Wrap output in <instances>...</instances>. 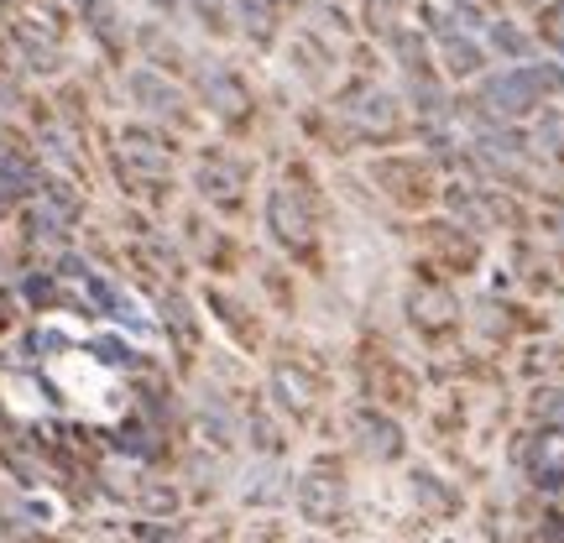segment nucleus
<instances>
[{
  "mask_svg": "<svg viewBox=\"0 0 564 543\" xmlns=\"http://www.w3.org/2000/svg\"><path fill=\"white\" fill-rule=\"evenodd\" d=\"M261 225L267 240L278 246V257L304 272V278H325L329 251H325V184L314 178L304 157L282 167V178L261 199Z\"/></svg>",
  "mask_w": 564,
  "mask_h": 543,
  "instance_id": "obj_1",
  "label": "nucleus"
},
{
  "mask_svg": "<svg viewBox=\"0 0 564 543\" xmlns=\"http://www.w3.org/2000/svg\"><path fill=\"white\" fill-rule=\"evenodd\" d=\"M366 184L376 189V199L392 214H434L439 210V193H445V178H439V163L428 152H402V146H387V152H372L366 163Z\"/></svg>",
  "mask_w": 564,
  "mask_h": 543,
  "instance_id": "obj_2",
  "label": "nucleus"
},
{
  "mask_svg": "<svg viewBox=\"0 0 564 543\" xmlns=\"http://www.w3.org/2000/svg\"><path fill=\"white\" fill-rule=\"evenodd\" d=\"M351 366H355V387H361V398L372 408H387L398 418L419 408V392H423L419 366H408L387 334H361L351 351Z\"/></svg>",
  "mask_w": 564,
  "mask_h": 543,
  "instance_id": "obj_3",
  "label": "nucleus"
},
{
  "mask_svg": "<svg viewBox=\"0 0 564 543\" xmlns=\"http://www.w3.org/2000/svg\"><path fill=\"white\" fill-rule=\"evenodd\" d=\"M267 392H272L267 402H272L278 413H287L293 424H314L329 398L325 355L314 351V345H298V340H278L272 371H267Z\"/></svg>",
  "mask_w": 564,
  "mask_h": 543,
  "instance_id": "obj_4",
  "label": "nucleus"
},
{
  "mask_svg": "<svg viewBox=\"0 0 564 543\" xmlns=\"http://www.w3.org/2000/svg\"><path fill=\"white\" fill-rule=\"evenodd\" d=\"M402 324L413 330V340H423L428 351H439L449 345L460 324H466V304H460V293L449 287V278L439 272H428L413 261V272H408V283H402Z\"/></svg>",
  "mask_w": 564,
  "mask_h": 543,
  "instance_id": "obj_5",
  "label": "nucleus"
},
{
  "mask_svg": "<svg viewBox=\"0 0 564 543\" xmlns=\"http://www.w3.org/2000/svg\"><path fill=\"white\" fill-rule=\"evenodd\" d=\"M110 167H116L120 189L131 193V199H146V204H163L167 189H173V142L157 137V131H146V126H126L120 131V146L110 152Z\"/></svg>",
  "mask_w": 564,
  "mask_h": 543,
  "instance_id": "obj_6",
  "label": "nucleus"
},
{
  "mask_svg": "<svg viewBox=\"0 0 564 543\" xmlns=\"http://www.w3.org/2000/svg\"><path fill=\"white\" fill-rule=\"evenodd\" d=\"M334 116L345 126V137L355 146H398L408 131V99L381 90V84H355L351 95L334 99Z\"/></svg>",
  "mask_w": 564,
  "mask_h": 543,
  "instance_id": "obj_7",
  "label": "nucleus"
},
{
  "mask_svg": "<svg viewBox=\"0 0 564 543\" xmlns=\"http://www.w3.org/2000/svg\"><path fill=\"white\" fill-rule=\"evenodd\" d=\"M413 251H419L413 261L439 272V278H470L481 267V257H486L481 236L466 231L460 220H449V214H423L413 225Z\"/></svg>",
  "mask_w": 564,
  "mask_h": 543,
  "instance_id": "obj_8",
  "label": "nucleus"
},
{
  "mask_svg": "<svg viewBox=\"0 0 564 543\" xmlns=\"http://www.w3.org/2000/svg\"><path fill=\"white\" fill-rule=\"evenodd\" d=\"M193 189H199V199L214 214L235 220V214H246V204H251V163L225 152V146H204L199 163H193Z\"/></svg>",
  "mask_w": 564,
  "mask_h": 543,
  "instance_id": "obj_9",
  "label": "nucleus"
},
{
  "mask_svg": "<svg viewBox=\"0 0 564 543\" xmlns=\"http://www.w3.org/2000/svg\"><path fill=\"white\" fill-rule=\"evenodd\" d=\"M293 501H298L304 522H314V528L345 522V512H351V486H345L340 460L325 455V460H314L304 475H293Z\"/></svg>",
  "mask_w": 564,
  "mask_h": 543,
  "instance_id": "obj_10",
  "label": "nucleus"
},
{
  "mask_svg": "<svg viewBox=\"0 0 564 543\" xmlns=\"http://www.w3.org/2000/svg\"><path fill=\"white\" fill-rule=\"evenodd\" d=\"M351 439L366 460H376V465H398L402 455H408L402 418L387 413V408H372V402H355L351 408Z\"/></svg>",
  "mask_w": 564,
  "mask_h": 543,
  "instance_id": "obj_11",
  "label": "nucleus"
},
{
  "mask_svg": "<svg viewBox=\"0 0 564 543\" xmlns=\"http://www.w3.org/2000/svg\"><path fill=\"white\" fill-rule=\"evenodd\" d=\"M204 308H210L214 319H220V330L231 334L235 351H240V355H267V345H272V334H267V319H261V314L246 304V298H235L231 287L210 283V287H204Z\"/></svg>",
  "mask_w": 564,
  "mask_h": 543,
  "instance_id": "obj_12",
  "label": "nucleus"
},
{
  "mask_svg": "<svg viewBox=\"0 0 564 543\" xmlns=\"http://www.w3.org/2000/svg\"><path fill=\"white\" fill-rule=\"evenodd\" d=\"M193 90L199 99L210 105L220 120H231V126H246L251 120V90L235 79V69H225L220 58H199L193 63Z\"/></svg>",
  "mask_w": 564,
  "mask_h": 543,
  "instance_id": "obj_13",
  "label": "nucleus"
},
{
  "mask_svg": "<svg viewBox=\"0 0 564 543\" xmlns=\"http://www.w3.org/2000/svg\"><path fill=\"white\" fill-rule=\"evenodd\" d=\"M522 471L543 492H564V434L560 428H533L522 439Z\"/></svg>",
  "mask_w": 564,
  "mask_h": 543,
  "instance_id": "obj_14",
  "label": "nucleus"
},
{
  "mask_svg": "<svg viewBox=\"0 0 564 543\" xmlns=\"http://www.w3.org/2000/svg\"><path fill=\"white\" fill-rule=\"evenodd\" d=\"M434 48H439V73H449V79H475L486 69V48L475 37H466L460 26L434 22Z\"/></svg>",
  "mask_w": 564,
  "mask_h": 543,
  "instance_id": "obj_15",
  "label": "nucleus"
},
{
  "mask_svg": "<svg viewBox=\"0 0 564 543\" xmlns=\"http://www.w3.org/2000/svg\"><path fill=\"white\" fill-rule=\"evenodd\" d=\"M126 90H131V99H137L146 116L178 120V110H184V90H178L167 73H157V69H131Z\"/></svg>",
  "mask_w": 564,
  "mask_h": 543,
  "instance_id": "obj_16",
  "label": "nucleus"
},
{
  "mask_svg": "<svg viewBox=\"0 0 564 543\" xmlns=\"http://www.w3.org/2000/svg\"><path fill=\"white\" fill-rule=\"evenodd\" d=\"M157 308H163V330L173 334V345H178L184 355L199 351V314H193V304H188L184 287H163Z\"/></svg>",
  "mask_w": 564,
  "mask_h": 543,
  "instance_id": "obj_17",
  "label": "nucleus"
},
{
  "mask_svg": "<svg viewBox=\"0 0 564 543\" xmlns=\"http://www.w3.org/2000/svg\"><path fill=\"white\" fill-rule=\"evenodd\" d=\"M240 434L257 445V455L261 460H278L282 449H287V439H282V424H278V408L272 402H251L246 413H240Z\"/></svg>",
  "mask_w": 564,
  "mask_h": 543,
  "instance_id": "obj_18",
  "label": "nucleus"
},
{
  "mask_svg": "<svg viewBox=\"0 0 564 543\" xmlns=\"http://www.w3.org/2000/svg\"><path fill=\"white\" fill-rule=\"evenodd\" d=\"M231 22L257 48H272V37H278V0H231Z\"/></svg>",
  "mask_w": 564,
  "mask_h": 543,
  "instance_id": "obj_19",
  "label": "nucleus"
},
{
  "mask_svg": "<svg viewBox=\"0 0 564 543\" xmlns=\"http://www.w3.org/2000/svg\"><path fill=\"white\" fill-rule=\"evenodd\" d=\"M287 492H293V486H287V471H282L278 460H261V465H251V475H246L240 501H251V507H267V512H272Z\"/></svg>",
  "mask_w": 564,
  "mask_h": 543,
  "instance_id": "obj_20",
  "label": "nucleus"
},
{
  "mask_svg": "<svg viewBox=\"0 0 564 543\" xmlns=\"http://www.w3.org/2000/svg\"><path fill=\"white\" fill-rule=\"evenodd\" d=\"M11 43H16V52L26 58V69L32 73H58L63 69V58H58V43L52 37H43L32 22H16L11 26Z\"/></svg>",
  "mask_w": 564,
  "mask_h": 543,
  "instance_id": "obj_21",
  "label": "nucleus"
},
{
  "mask_svg": "<svg viewBox=\"0 0 564 543\" xmlns=\"http://www.w3.org/2000/svg\"><path fill=\"white\" fill-rule=\"evenodd\" d=\"M408 492L419 496L434 518H455V512H460V492H455V486H445L434 471H413V475H408Z\"/></svg>",
  "mask_w": 564,
  "mask_h": 543,
  "instance_id": "obj_22",
  "label": "nucleus"
},
{
  "mask_svg": "<svg viewBox=\"0 0 564 543\" xmlns=\"http://www.w3.org/2000/svg\"><path fill=\"white\" fill-rule=\"evenodd\" d=\"M73 5H79V16L90 22V32L105 43V48H120L126 32H120V11L110 5V0H73Z\"/></svg>",
  "mask_w": 564,
  "mask_h": 543,
  "instance_id": "obj_23",
  "label": "nucleus"
},
{
  "mask_svg": "<svg viewBox=\"0 0 564 543\" xmlns=\"http://www.w3.org/2000/svg\"><path fill=\"white\" fill-rule=\"evenodd\" d=\"M261 283H267V298H272L287 319L298 314V287H293V272H287V267H261Z\"/></svg>",
  "mask_w": 564,
  "mask_h": 543,
  "instance_id": "obj_24",
  "label": "nucleus"
},
{
  "mask_svg": "<svg viewBox=\"0 0 564 543\" xmlns=\"http://www.w3.org/2000/svg\"><path fill=\"white\" fill-rule=\"evenodd\" d=\"M137 507H141V512H146L152 522H163V518H173V512H178V492L152 481V486H141V492H137Z\"/></svg>",
  "mask_w": 564,
  "mask_h": 543,
  "instance_id": "obj_25",
  "label": "nucleus"
},
{
  "mask_svg": "<svg viewBox=\"0 0 564 543\" xmlns=\"http://www.w3.org/2000/svg\"><path fill=\"white\" fill-rule=\"evenodd\" d=\"M188 11L204 22V32H231V0H188Z\"/></svg>",
  "mask_w": 564,
  "mask_h": 543,
  "instance_id": "obj_26",
  "label": "nucleus"
},
{
  "mask_svg": "<svg viewBox=\"0 0 564 543\" xmlns=\"http://www.w3.org/2000/svg\"><path fill=\"white\" fill-rule=\"evenodd\" d=\"M533 418H539V428H564V392H539Z\"/></svg>",
  "mask_w": 564,
  "mask_h": 543,
  "instance_id": "obj_27",
  "label": "nucleus"
},
{
  "mask_svg": "<svg viewBox=\"0 0 564 543\" xmlns=\"http://www.w3.org/2000/svg\"><path fill=\"white\" fill-rule=\"evenodd\" d=\"M235 543H282V522H278V518H257V522H246V528L235 533Z\"/></svg>",
  "mask_w": 564,
  "mask_h": 543,
  "instance_id": "obj_28",
  "label": "nucleus"
},
{
  "mask_svg": "<svg viewBox=\"0 0 564 543\" xmlns=\"http://www.w3.org/2000/svg\"><path fill=\"white\" fill-rule=\"evenodd\" d=\"M486 32H492L496 52H507V58H528V43H522V32H513L507 22H492Z\"/></svg>",
  "mask_w": 564,
  "mask_h": 543,
  "instance_id": "obj_29",
  "label": "nucleus"
},
{
  "mask_svg": "<svg viewBox=\"0 0 564 543\" xmlns=\"http://www.w3.org/2000/svg\"><path fill=\"white\" fill-rule=\"evenodd\" d=\"M543 22H560V26H564V0H554V5L543 11Z\"/></svg>",
  "mask_w": 564,
  "mask_h": 543,
  "instance_id": "obj_30",
  "label": "nucleus"
}]
</instances>
